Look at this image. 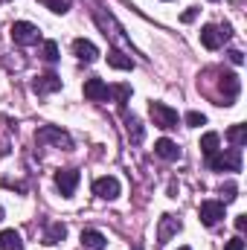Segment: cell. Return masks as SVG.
Listing matches in <instances>:
<instances>
[{
  "mask_svg": "<svg viewBox=\"0 0 247 250\" xmlns=\"http://www.w3.org/2000/svg\"><path fill=\"white\" fill-rule=\"evenodd\" d=\"M206 166L212 172H242V148H227V151H215L206 157Z\"/></svg>",
  "mask_w": 247,
  "mask_h": 250,
  "instance_id": "1",
  "label": "cell"
},
{
  "mask_svg": "<svg viewBox=\"0 0 247 250\" xmlns=\"http://www.w3.org/2000/svg\"><path fill=\"white\" fill-rule=\"evenodd\" d=\"M148 114H151L154 125L163 128V131H172V128H178V123H181L178 111H175L172 105H166V102H151V105H148Z\"/></svg>",
  "mask_w": 247,
  "mask_h": 250,
  "instance_id": "2",
  "label": "cell"
},
{
  "mask_svg": "<svg viewBox=\"0 0 247 250\" xmlns=\"http://www.w3.org/2000/svg\"><path fill=\"white\" fill-rule=\"evenodd\" d=\"M9 32H12V41H15V44H21V47H32V44H38V41H41L38 26H35V23H29V21H15Z\"/></svg>",
  "mask_w": 247,
  "mask_h": 250,
  "instance_id": "3",
  "label": "cell"
},
{
  "mask_svg": "<svg viewBox=\"0 0 247 250\" xmlns=\"http://www.w3.org/2000/svg\"><path fill=\"white\" fill-rule=\"evenodd\" d=\"M233 38V29L224 23V26H215V23H206L204 29H201V44L206 47V50H218L224 41H230Z\"/></svg>",
  "mask_w": 247,
  "mask_h": 250,
  "instance_id": "4",
  "label": "cell"
},
{
  "mask_svg": "<svg viewBox=\"0 0 247 250\" xmlns=\"http://www.w3.org/2000/svg\"><path fill=\"white\" fill-rule=\"evenodd\" d=\"M35 143H53V146H59V148H73V140H70V134L62 131V128H56V125H44V128H38L35 131Z\"/></svg>",
  "mask_w": 247,
  "mask_h": 250,
  "instance_id": "5",
  "label": "cell"
},
{
  "mask_svg": "<svg viewBox=\"0 0 247 250\" xmlns=\"http://www.w3.org/2000/svg\"><path fill=\"white\" fill-rule=\"evenodd\" d=\"M120 181L117 178H111V175H105V178H96L93 181V195H99V198H105V201H114V198H120Z\"/></svg>",
  "mask_w": 247,
  "mask_h": 250,
  "instance_id": "6",
  "label": "cell"
},
{
  "mask_svg": "<svg viewBox=\"0 0 247 250\" xmlns=\"http://www.w3.org/2000/svg\"><path fill=\"white\" fill-rule=\"evenodd\" d=\"M198 215H201V221L206 227H215L224 218V201H204L201 209H198Z\"/></svg>",
  "mask_w": 247,
  "mask_h": 250,
  "instance_id": "7",
  "label": "cell"
},
{
  "mask_svg": "<svg viewBox=\"0 0 247 250\" xmlns=\"http://www.w3.org/2000/svg\"><path fill=\"white\" fill-rule=\"evenodd\" d=\"M79 181H82V175H79L76 169H59V172H56V187H59V192H62L64 198H70V195L76 192Z\"/></svg>",
  "mask_w": 247,
  "mask_h": 250,
  "instance_id": "8",
  "label": "cell"
},
{
  "mask_svg": "<svg viewBox=\"0 0 247 250\" xmlns=\"http://www.w3.org/2000/svg\"><path fill=\"white\" fill-rule=\"evenodd\" d=\"M178 233H181V218L178 215H163L160 218V227H157V245H166Z\"/></svg>",
  "mask_w": 247,
  "mask_h": 250,
  "instance_id": "9",
  "label": "cell"
},
{
  "mask_svg": "<svg viewBox=\"0 0 247 250\" xmlns=\"http://www.w3.org/2000/svg\"><path fill=\"white\" fill-rule=\"evenodd\" d=\"M111 96V87L102 82V79H87L84 82V99H90V102H105Z\"/></svg>",
  "mask_w": 247,
  "mask_h": 250,
  "instance_id": "10",
  "label": "cell"
},
{
  "mask_svg": "<svg viewBox=\"0 0 247 250\" xmlns=\"http://www.w3.org/2000/svg\"><path fill=\"white\" fill-rule=\"evenodd\" d=\"M73 53H76V59H79V62H87V64L99 59L96 44H93V41H84V38H76V41H73Z\"/></svg>",
  "mask_w": 247,
  "mask_h": 250,
  "instance_id": "11",
  "label": "cell"
},
{
  "mask_svg": "<svg viewBox=\"0 0 247 250\" xmlns=\"http://www.w3.org/2000/svg\"><path fill=\"white\" fill-rule=\"evenodd\" d=\"M221 90H224V102H221V105H233V99H236L239 90H242L239 76H236V73H224V76H221Z\"/></svg>",
  "mask_w": 247,
  "mask_h": 250,
  "instance_id": "12",
  "label": "cell"
},
{
  "mask_svg": "<svg viewBox=\"0 0 247 250\" xmlns=\"http://www.w3.org/2000/svg\"><path fill=\"white\" fill-rule=\"evenodd\" d=\"M32 90H35V93H56V90H62V79H59L56 73L38 76V79L32 82Z\"/></svg>",
  "mask_w": 247,
  "mask_h": 250,
  "instance_id": "13",
  "label": "cell"
},
{
  "mask_svg": "<svg viewBox=\"0 0 247 250\" xmlns=\"http://www.w3.org/2000/svg\"><path fill=\"white\" fill-rule=\"evenodd\" d=\"M123 117H125V131H128V140H131L134 146H140V143H143V137H145L143 123H140L134 114H128V111H123Z\"/></svg>",
  "mask_w": 247,
  "mask_h": 250,
  "instance_id": "14",
  "label": "cell"
},
{
  "mask_svg": "<svg viewBox=\"0 0 247 250\" xmlns=\"http://www.w3.org/2000/svg\"><path fill=\"white\" fill-rule=\"evenodd\" d=\"M154 154H157V157H163V160H178V157H181V148H178V143H172V140L160 137V140L154 143Z\"/></svg>",
  "mask_w": 247,
  "mask_h": 250,
  "instance_id": "15",
  "label": "cell"
},
{
  "mask_svg": "<svg viewBox=\"0 0 247 250\" xmlns=\"http://www.w3.org/2000/svg\"><path fill=\"white\" fill-rule=\"evenodd\" d=\"M82 245L87 250H105L108 248V239L99 230H82Z\"/></svg>",
  "mask_w": 247,
  "mask_h": 250,
  "instance_id": "16",
  "label": "cell"
},
{
  "mask_svg": "<svg viewBox=\"0 0 247 250\" xmlns=\"http://www.w3.org/2000/svg\"><path fill=\"white\" fill-rule=\"evenodd\" d=\"M0 250H23V239L18 230H3L0 233Z\"/></svg>",
  "mask_w": 247,
  "mask_h": 250,
  "instance_id": "17",
  "label": "cell"
},
{
  "mask_svg": "<svg viewBox=\"0 0 247 250\" xmlns=\"http://www.w3.org/2000/svg\"><path fill=\"white\" fill-rule=\"evenodd\" d=\"M227 140L233 143V148H245V143H247V125H242V123L230 125V128H227Z\"/></svg>",
  "mask_w": 247,
  "mask_h": 250,
  "instance_id": "18",
  "label": "cell"
},
{
  "mask_svg": "<svg viewBox=\"0 0 247 250\" xmlns=\"http://www.w3.org/2000/svg\"><path fill=\"white\" fill-rule=\"evenodd\" d=\"M64 239H67V227H64L62 221H56V224H50V227H47L44 245H62Z\"/></svg>",
  "mask_w": 247,
  "mask_h": 250,
  "instance_id": "19",
  "label": "cell"
},
{
  "mask_svg": "<svg viewBox=\"0 0 247 250\" xmlns=\"http://www.w3.org/2000/svg\"><path fill=\"white\" fill-rule=\"evenodd\" d=\"M218 146H221V137H218L215 131H206V134L201 137V151H204V157L215 154V151H218Z\"/></svg>",
  "mask_w": 247,
  "mask_h": 250,
  "instance_id": "20",
  "label": "cell"
},
{
  "mask_svg": "<svg viewBox=\"0 0 247 250\" xmlns=\"http://www.w3.org/2000/svg\"><path fill=\"white\" fill-rule=\"evenodd\" d=\"M108 64L117 67V70H134L131 56H125V53H120V50H111V53H108Z\"/></svg>",
  "mask_w": 247,
  "mask_h": 250,
  "instance_id": "21",
  "label": "cell"
},
{
  "mask_svg": "<svg viewBox=\"0 0 247 250\" xmlns=\"http://www.w3.org/2000/svg\"><path fill=\"white\" fill-rule=\"evenodd\" d=\"M111 93H114L120 111H125V102H128V96H131V87H128V84H117V87H111Z\"/></svg>",
  "mask_w": 247,
  "mask_h": 250,
  "instance_id": "22",
  "label": "cell"
},
{
  "mask_svg": "<svg viewBox=\"0 0 247 250\" xmlns=\"http://www.w3.org/2000/svg\"><path fill=\"white\" fill-rule=\"evenodd\" d=\"M41 56H44V62H59V44L56 41H44V50H41Z\"/></svg>",
  "mask_w": 247,
  "mask_h": 250,
  "instance_id": "23",
  "label": "cell"
},
{
  "mask_svg": "<svg viewBox=\"0 0 247 250\" xmlns=\"http://www.w3.org/2000/svg\"><path fill=\"white\" fill-rule=\"evenodd\" d=\"M38 3H44L50 12H59V15H64L70 9V0H38Z\"/></svg>",
  "mask_w": 247,
  "mask_h": 250,
  "instance_id": "24",
  "label": "cell"
},
{
  "mask_svg": "<svg viewBox=\"0 0 247 250\" xmlns=\"http://www.w3.org/2000/svg\"><path fill=\"white\" fill-rule=\"evenodd\" d=\"M186 125H189V128H201V125H206V117H204L201 111H189V114H186Z\"/></svg>",
  "mask_w": 247,
  "mask_h": 250,
  "instance_id": "25",
  "label": "cell"
},
{
  "mask_svg": "<svg viewBox=\"0 0 247 250\" xmlns=\"http://www.w3.org/2000/svg\"><path fill=\"white\" fill-rule=\"evenodd\" d=\"M221 195H224V204H230L236 198V184H224L221 187Z\"/></svg>",
  "mask_w": 247,
  "mask_h": 250,
  "instance_id": "26",
  "label": "cell"
},
{
  "mask_svg": "<svg viewBox=\"0 0 247 250\" xmlns=\"http://www.w3.org/2000/svg\"><path fill=\"white\" fill-rule=\"evenodd\" d=\"M224 250H245V239H242V236H236V239H230V242L224 245Z\"/></svg>",
  "mask_w": 247,
  "mask_h": 250,
  "instance_id": "27",
  "label": "cell"
},
{
  "mask_svg": "<svg viewBox=\"0 0 247 250\" xmlns=\"http://www.w3.org/2000/svg\"><path fill=\"white\" fill-rule=\"evenodd\" d=\"M230 62L233 64H245V53H242V50H230Z\"/></svg>",
  "mask_w": 247,
  "mask_h": 250,
  "instance_id": "28",
  "label": "cell"
},
{
  "mask_svg": "<svg viewBox=\"0 0 247 250\" xmlns=\"http://www.w3.org/2000/svg\"><path fill=\"white\" fill-rule=\"evenodd\" d=\"M236 230H239V233L247 230V215H236Z\"/></svg>",
  "mask_w": 247,
  "mask_h": 250,
  "instance_id": "29",
  "label": "cell"
},
{
  "mask_svg": "<svg viewBox=\"0 0 247 250\" xmlns=\"http://www.w3.org/2000/svg\"><path fill=\"white\" fill-rule=\"evenodd\" d=\"M195 15H198V9H186V12H184V18H181V21H184V23H189V21H195Z\"/></svg>",
  "mask_w": 247,
  "mask_h": 250,
  "instance_id": "30",
  "label": "cell"
},
{
  "mask_svg": "<svg viewBox=\"0 0 247 250\" xmlns=\"http://www.w3.org/2000/svg\"><path fill=\"white\" fill-rule=\"evenodd\" d=\"M178 250H192V248H178Z\"/></svg>",
  "mask_w": 247,
  "mask_h": 250,
  "instance_id": "31",
  "label": "cell"
},
{
  "mask_svg": "<svg viewBox=\"0 0 247 250\" xmlns=\"http://www.w3.org/2000/svg\"><path fill=\"white\" fill-rule=\"evenodd\" d=\"M0 221H3V209H0Z\"/></svg>",
  "mask_w": 247,
  "mask_h": 250,
  "instance_id": "32",
  "label": "cell"
},
{
  "mask_svg": "<svg viewBox=\"0 0 247 250\" xmlns=\"http://www.w3.org/2000/svg\"><path fill=\"white\" fill-rule=\"evenodd\" d=\"M134 250H143V248H134Z\"/></svg>",
  "mask_w": 247,
  "mask_h": 250,
  "instance_id": "33",
  "label": "cell"
}]
</instances>
